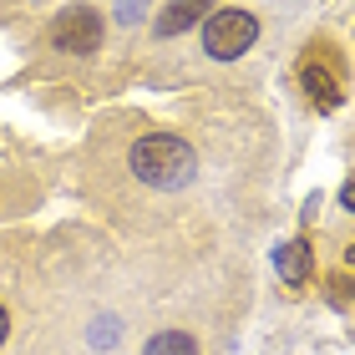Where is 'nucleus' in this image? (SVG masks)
I'll return each instance as SVG.
<instances>
[{"instance_id": "0eeeda50", "label": "nucleus", "mask_w": 355, "mask_h": 355, "mask_svg": "<svg viewBox=\"0 0 355 355\" xmlns=\"http://www.w3.org/2000/svg\"><path fill=\"white\" fill-rule=\"evenodd\" d=\"M142 355H198V345H193V335H183V330H163V335H153V340L142 345Z\"/></svg>"}, {"instance_id": "f03ea898", "label": "nucleus", "mask_w": 355, "mask_h": 355, "mask_svg": "<svg viewBox=\"0 0 355 355\" xmlns=\"http://www.w3.org/2000/svg\"><path fill=\"white\" fill-rule=\"evenodd\" d=\"M254 41H259V21H254L249 10H214V15H208V26H203V51L214 61L244 56Z\"/></svg>"}, {"instance_id": "1a4fd4ad", "label": "nucleus", "mask_w": 355, "mask_h": 355, "mask_svg": "<svg viewBox=\"0 0 355 355\" xmlns=\"http://www.w3.org/2000/svg\"><path fill=\"white\" fill-rule=\"evenodd\" d=\"M6 330H10V315L0 310V345H6Z\"/></svg>"}, {"instance_id": "6e6552de", "label": "nucleus", "mask_w": 355, "mask_h": 355, "mask_svg": "<svg viewBox=\"0 0 355 355\" xmlns=\"http://www.w3.org/2000/svg\"><path fill=\"white\" fill-rule=\"evenodd\" d=\"M340 203H345V208H350V214H355V178H350V183L340 188Z\"/></svg>"}, {"instance_id": "7ed1b4c3", "label": "nucleus", "mask_w": 355, "mask_h": 355, "mask_svg": "<svg viewBox=\"0 0 355 355\" xmlns=\"http://www.w3.org/2000/svg\"><path fill=\"white\" fill-rule=\"evenodd\" d=\"M51 41L61 46V51H71V56H87L102 46V15H96L92 6H67L56 15V26H51Z\"/></svg>"}, {"instance_id": "39448f33", "label": "nucleus", "mask_w": 355, "mask_h": 355, "mask_svg": "<svg viewBox=\"0 0 355 355\" xmlns=\"http://www.w3.org/2000/svg\"><path fill=\"white\" fill-rule=\"evenodd\" d=\"M214 15V0H168V10L157 15V36H183L188 26H198Z\"/></svg>"}, {"instance_id": "9d476101", "label": "nucleus", "mask_w": 355, "mask_h": 355, "mask_svg": "<svg viewBox=\"0 0 355 355\" xmlns=\"http://www.w3.org/2000/svg\"><path fill=\"white\" fill-rule=\"evenodd\" d=\"M345 264H355V244H350V254H345Z\"/></svg>"}, {"instance_id": "423d86ee", "label": "nucleus", "mask_w": 355, "mask_h": 355, "mask_svg": "<svg viewBox=\"0 0 355 355\" xmlns=\"http://www.w3.org/2000/svg\"><path fill=\"white\" fill-rule=\"evenodd\" d=\"M274 269H279V279H284V284H310V269H315L310 239H289V244L274 254Z\"/></svg>"}, {"instance_id": "20e7f679", "label": "nucleus", "mask_w": 355, "mask_h": 355, "mask_svg": "<svg viewBox=\"0 0 355 355\" xmlns=\"http://www.w3.org/2000/svg\"><path fill=\"white\" fill-rule=\"evenodd\" d=\"M300 82H304V92H310V102H315L320 112H335V107H340V96H345V92H340V76H335L320 56H310V61L300 67Z\"/></svg>"}, {"instance_id": "f257e3e1", "label": "nucleus", "mask_w": 355, "mask_h": 355, "mask_svg": "<svg viewBox=\"0 0 355 355\" xmlns=\"http://www.w3.org/2000/svg\"><path fill=\"white\" fill-rule=\"evenodd\" d=\"M132 173L142 178L148 188H188L193 173H198V157L183 137H168V132H153V137H137L132 153H127Z\"/></svg>"}]
</instances>
